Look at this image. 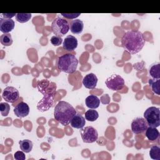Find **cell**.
Masks as SVG:
<instances>
[{"label":"cell","mask_w":160,"mask_h":160,"mask_svg":"<svg viewBox=\"0 0 160 160\" xmlns=\"http://www.w3.org/2000/svg\"><path fill=\"white\" fill-rule=\"evenodd\" d=\"M144 119L149 126L158 128L160 125V111L158 108L151 106L144 112Z\"/></svg>","instance_id":"5b68a950"},{"label":"cell","mask_w":160,"mask_h":160,"mask_svg":"<svg viewBox=\"0 0 160 160\" xmlns=\"http://www.w3.org/2000/svg\"><path fill=\"white\" fill-rule=\"evenodd\" d=\"M19 147L21 149L26 153H28L31 151L33 146L32 142L29 139H24L19 141Z\"/></svg>","instance_id":"ffe728a7"},{"label":"cell","mask_w":160,"mask_h":160,"mask_svg":"<svg viewBox=\"0 0 160 160\" xmlns=\"http://www.w3.org/2000/svg\"><path fill=\"white\" fill-rule=\"evenodd\" d=\"M31 18V13H17L16 15V19L21 23L28 22Z\"/></svg>","instance_id":"d4e9b609"},{"label":"cell","mask_w":160,"mask_h":160,"mask_svg":"<svg viewBox=\"0 0 160 160\" xmlns=\"http://www.w3.org/2000/svg\"><path fill=\"white\" fill-rule=\"evenodd\" d=\"M105 84L108 89L112 91L121 90L125 86L124 79L118 74H112L108 77Z\"/></svg>","instance_id":"52a82bcc"},{"label":"cell","mask_w":160,"mask_h":160,"mask_svg":"<svg viewBox=\"0 0 160 160\" xmlns=\"http://www.w3.org/2000/svg\"><path fill=\"white\" fill-rule=\"evenodd\" d=\"M38 91L43 94V98L37 104V109L41 112H44L52 107L53 98L56 92V85L53 82L42 79L38 83Z\"/></svg>","instance_id":"7a4b0ae2"},{"label":"cell","mask_w":160,"mask_h":160,"mask_svg":"<svg viewBox=\"0 0 160 160\" xmlns=\"http://www.w3.org/2000/svg\"><path fill=\"white\" fill-rule=\"evenodd\" d=\"M148 125L142 118H137L131 122V130L134 134H140L145 132Z\"/></svg>","instance_id":"30bf717a"},{"label":"cell","mask_w":160,"mask_h":160,"mask_svg":"<svg viewBox=\"0 0 160 160\" xmlns=\"http://www.w3.org/2000/svg\"><path fill=\"white\" fill-rule=\"evenodd\" d=\"M122 46L130 54L139 52L145 44V40L141 32L136 30L127 31L121 38Z\"/></svg>","instance_id":"6da1fadb"},{"label":"cell","mask_w":160,"mask_h":160,"mask_svg":"<svg viewBox=\"0 0 160 160\" xmlns=\"http://www.w3.org/2000/svg\"><path fill=\"white\" fill-rule=\"evenodd\" d=\"M78 46V39L72 35L67 36L62 43V48L64 50L71 51L74 50Z\"/></svg>","instance_id":"7c38bea8"},{"label":"cell","mask_w":160,"mask_h":160,"mask_svg":"<svg viewBox=\"0 0 160 160\" xmlns=\"http://www.w3.org/2000/svg\"><path fill=\"white\" fill-rule=\"evenodd\" d=\"M2 16L4 17V18H6V19H11V18L14 17V16H16V13H2Z\"/></svg>","instance_id":"f546056e"},{"label":"cell","mask_w":160,"mask_h":160,"mask_svg":"<svg viewBox=\"0 0 160 160\" xmlns=\"http://www.w3.org/2000/svg\"><path fill=\"white\" fill-rule=\"evenodd\" d=\"M149 84L151 87L152 91L155 94L159 95L160 94V79H149Z\"/></svg>","instance_id":"44dd1931"},{"label":"cell","mask_w":160,"mask_h":160,"mask_svg":"<svg viewBox=\"0 0 160 160\" xmlns=\"http://www.w3.org/2000/svg\"><path fill=\"white\" fill-rule=\"evenodd\" d=\"M76 114L74 107L68 102L60 101L55 106L54 119L63 126L69 124L73 116Z\"/></svg>","instance_id":"3957f363"},{"label":"cell","mask_w":160,"mask_h":160,"mask_svg":"<svg viewBox=\"0 0 160 160\" xmlns=\"http://www.w3.org/2000/svg\"><path fill=\"white\" fill-rule=\"evenodd\" d=\"M149 72L152 79H160V63L152 64L149 67Z\"/></svg>","instance_id":"d6986e66"},{"label":"cell","mask_w":160,"mask_h":160,"mask_svg":"<svg viewBox=\"0 0 160 160\" xmlns=\"http://www.w3.org/2000/svg\"><path fill=\"white\" fill-rule=\"evenodd\" d=\"M99 118V114L96 110L91 109L85 112V119L89 121L93 122Z\"/></svg>","instance_id":"603a6c76"},{"label":"cell","mask_w":160,"mask_h":160,"mask_svg":"<svg viewBox=\"0 0 160 160\" xmlns=\"http://www.w3.org/2000/svg\"><path fill=\"white\" fill-rule=\"evenodd\" d=\"M70 25L67 20L58 17L56 18L51 24V30L52 32L56 35L60 37L64 36L69 31Z\"/></svg>","instance_id":"8992f818"},{"label":"cell","mask_w":160,"mask_h":160,"mask_svg":"<svg viewBox=\"0 0 160 160\" xmlns=\"http://www.w3.org/2000/svg\"><path fill=\"white\" fill-rule=\"evenodd\" d=\"M84 28L83 22L80 19L72 20L70 24V30L72 34H79L82 32Z\"/></svg>","instance_id":"2e32d148"},{"label":"cell","mask_w":160,"mask_h":160,"mask_svg":"<svg viewBox=\"0 0 160 160\" xmlns=\"http://www.w3.org/2000/svg\"><path fill=\"white\" fill-rule=\"evenodd\" d=\"M70 124L72 128L76 129H82L84 128L86 124L85 118L81 114L76 113L71 120Z\"/></svg>","instance_id":"9a60e30c"},{"label":"cell","mask_w":160,"mask_h":160,"mask_svg":"<svg viewBox=\"0 0 160 160\" xmlns=\"http://www.w3.org/2000/svg\"><path fill=\"white\" fill-rule=\"evenodd\" d=\"M80 133L83 142L86 143L94 142L98 138V131L92 126H87L81 129Z\"/></svg>","instance_id":"ba28073f"},{"label":"cell","mask_w":160,"mask_h":160,"mask_svg":"<svg viewBox=\"0 0 160 160\" xmlns=\"http://www.w3.org/2000/svg\"><path fill=\"white\" fill-rule=\"evenodd\" d=\"M51 42L52 45L55 46H58L61 44L62 42V39L61 37L58 36H53L51 38Z\"/></svg>","instance_id":"4316f807"},{"label":"cell","mask_w":160,"mask_h":160,"mask_svg":"<svg viewBox=\"0 0 160 160\" xmlns=\"http://www.w3.org/2000/svg\"><path fill=\"white\" fill-rule=\"evenodd\" d=\"M0 42L4 46H9L12 44L11 35L9 33L2 34L0 37Z\"/></svg>","instance_id":"cb8c5ba5"},{"label":"cell","mask_w":160,"mask_h":160,"mask_svg":"<svg viewBox=\"0 0 160 160\" xmlns=\"http://www.w3.org/2000/svg\"><path fill=\"white\" fill-rule=\"evenodd\" d=\"M86 105L90 109H96L99 106L100 99L95 95H90L85 99Z\"/></svg>","instance_id":"e0dca14e"},{"label":"cell","mask_w":160,"mask_h":160,"mask_svg":"<svg viewBox=\"0 0 160 160\" xmlns=\"http://www.w3.org/2000/svg\"><path fill=\"white\" fill-rule=\"evenodd\" d=\"M2 97L6 102L13 103L19 99V92L16 88L12 86H8L4 89Z\"/></svg>","instance_id":"9c48e42d"},{"label":"cell","mask_w":160,"mask_h":160,"mask_svg":"<svg viewBox=\"0 0 160 160\" xmlns=\"http://www.w3.org/2000/svg\"><path fill=\"white\" fill-rule=\"evenodd\" d=\"M145 135L146 138L151 141H155L158 140L159 136V132L156 128L149 126L145 131Z\"/></svg>","instance_id":"ac0fdd59"},{"label":"cell","mask_w":160,"mask_h":160,"mask_svg":"<svg viewBox=\"0 0 160 160\" xmlns=\"http://www.w3.org/2000/svg\"><path fill=\"white\" fill-rule=\"evenodd\" d=\"M14 158L16 160H25L26 159V156L24 153V151H18L14 153Z\"/></svg>","instance_id":"83f0119b"},{"label":"cell","mask_w":160,"mask_h":160,"mask_svg":"<svg viewBox=\"0 0 160 160\" xmlns=\"http://www.w3.org/2000/svg\"><path fill=\"white\" fill-rule=\"evenodd\" d=\"M81 14L80 13H61V15L66 18L68 19H73V18H76L77 17H78Z\"/></svg>","instance_id":"f1b7e54d"},{"label":"cell","mask_w":160,"mask_h":160,"mask_svg":"<svg viewBox=\"0 0 160 160\" xmlns=\"http://www.w3.org/2000/svg\"><path fill=\"white\" fill-rule=\"evenodd\" d=\"M0 111L2 116H7L10 111V106L7 102H1Z\"/></svg>","instance_id":"484cf974"},{"label":"cell","mask_w":160,"mask_h":160,"mask_svg":"<svg viewBox=\"0 0 160 160\" xmlns=\"http://www.w3.org/2000/svg\"><path fill=\"white\" fill-rule=\"evenodd\" d=\"M14 112L19 118H24L29 113V107L27 103L21 101L15 106Z\"/></svg>","instance_id":"8fae6325"},{"label":"cell","mask_w":160,"mask_h":160,"mask_svg":"<svg viewBox=\"0 0 160 160\" xmlns=\"http://www.w3.org/2000/svg\"><path fill=\"white\" fill-rule=\"evenodd\" d=\"M15 23L11 19L0 18V30L4 34L9 33L14 28Z\"/></svg>","instance_id":"5bb4252c"},{"label":"cell","mask_w":160,"mask_h":160,"mask_svg":"<svg viewBox=\"0 0 160 160\" xmlns=\"http://www.w3.org/2000/svg\"><path fill=\"white\" fill-rule=\"evenodd\" d=\"M98 82V78L94 73H89L86 75L82 79L84 86L89 89H93L96 88Z\"/></svg>","instance_id":"4fadbf2b"},{"label":"cell","mask_w":160,"mask_h":160,"mask_svg":"<svg viewBox=\"0 0 160 160\" xmlns=\"http://www.w3.org/2000/svg\"><path fill=\"white\" fill-rule=\"evenodd\" d=\"M150 158L154 160H160V148L158 145H152L149 151Z\"/></svg>","instance_id":"7402d4cb"},{"label":"cell","mask_w":160,"mask_h":160,"mask_svg":"<svg viewBox=\"0 0 160 160\" xmlns=\"http://www.w3.org/2000/svg\"><path fill=\"white\" fill-rule=\"evenodd\" d=\"M78 64V60L75 56L67 53L58 58L57 67L60 71L72 74L76 71Z\"/></svg>","instance_id":"277c9868"}]
</instances>
